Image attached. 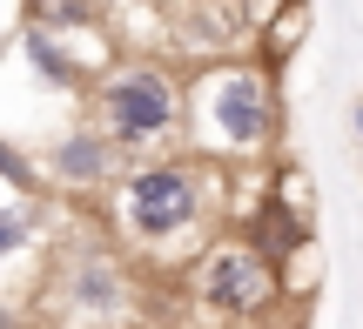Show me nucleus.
Listing matches in <instances>:
<instances>
[{
    "label": "nucleus",
    "mask_w": 363,
    "mask_h": 329,
    "mask_svg": "<svg viewBox=\"0 0 363 329\" xmlns=\"http://www.w3.org/2000/svg\"><path fill=\"white\" fill-rule=\"evenodd\" d=\"M276 101L269 81L256 67H216L208 81H195V134L222 155H249V148L269 134Z\"/></svg>",
    "instance_id": "1"
},
{
    "label": "nucleus",
    "mask_w": 363,
    "mask_h": 329,
    "mask_svg": "<svg viewBox=\"0 0 363 329\" xmlns=\"http://www.w3.org/2000/svg\"><path fill=\"white\" fill-rule=\"evenodd\" d=\"M182 121V94L162 67L135 61L115 81H101V142L115 148H162Z\"/></svg>",
    "instance_id": "2"
},
{
    "label": "nucleus",
    "mask_w": 363,
    "mask_h": 329,
    "mask_svg": "<svg viewBox=\"0 0 363 329\" xmlns=\"http://www.w3.org/2000/svg\"><path fill=\"white\" fill-rule=\"evenodd\" d=\"M202 215V182L175 161H148L121 182V222L135 229L142 242H169L182 229H195Z\"/></svg>",
    "instance_id": "3"
},
{
    "label": "nucleus",
    "mask_w": 363,
    "mask_h": 329,
    "mask_svg": "<svg viewBox=\"0 0 363 329\" xmlns=\"http://www.w3.org/2000/svg\"><path fill=\"white\" fill-rule=\"evenodd\" d=\"M195 296H202L216 316H256V309H269V296H276L269 255H256L249 242H222V249L202 255V269H195Z\"/></svg>",
    "instance_id": "4"
},
{
    "label": "nucleus",
    "mask_w": 363,
    "mask_h": 329,
    "mask_svg": "<svg viewBox=\"0 0 363 329\" xmlns=\"http://www.w3.org/2000/svg\"><path fill=\"white\" fill-rule=\"evenodd\" d=\"M108 142L101 134H67L61 148H54V175H61V182H74V188H88V182H101L108 175Z\"/></svg>",
    "instance_id": "5"
},
{
    "label": "nucleus",
    "mask_w": 363,
    "mask_h": 329,
    "mask_svg": "<svg viewBox=\"0 0 363 329\" xmlns=\"http://www.w3.org/2000/svg\"><path fill=\"white\" fill-rule=\"evenodd\" d=\"M74 296L88 309H115L121 303V282H115V269H108V262H74Z\"/></svg>",
    "instance_id": "6"
},
{
    "label": "nucleus",
    "mask_w": 363,
    "mask_h": 329,
    "mask_svg": "<svg viewBox=\"0 0 363 329\" xmlns=\"http://www.w3.org/2000/svg\"><path fill=\"white\" fill-rule=\"evenodd\" d=\"M27 61H34V74H48L54 88H67V81H74V67H67L61 40H54V34H40V27L27 34Z\"/></svg>",
    "instance_id": "7"
},
{
    "label": "nucleus",
    "mask_w": 363,
    "mask_h": 329,
    "mask_svg": "<svg viewBox=\"0 0 363 329\" xmlns=\"http://www.w3.org/2000/svg\"><path fill=\"white\" fill-rule=\"evenodd\" d=\"M40 13H48V21H61V27H88V21H94L88 0H40Z\"/></svg>",
    "instance_id": "8"
},
{
    "label": "nucleus",
    "mask_w": 363,
    "mask_h": 329,
    "mask_svg": "<svg viewBox=\"0 0 363 329\" xmlns=\"http://www.w3.org/2000/svg\"><path fill=\"white\" fill-rule=\"evenodd\" d=\"M0 175H7V182H13V188H34V182H40V175H34V168H27V161H21V155H13V148H7V142H0Z\"/></svg>",
    "instance_id": "9"
},
{
    "label": "nucleus",
    "mask_w": 363,
    "mask_h": 329,
    "mask_svg": "<svg viewBox=\"0 0 363 329\" xmlns=\"http://www.w3.org/2000/svg\"><path fill=\"white\" fill-rule=\"evenodd\" d=\"M21 236H27V229H21V215H13V209H0V255H7Z\"/></svg>",
    "instance_id": "10"
},
{
    "label": "nucleus",
    "mask_w": 363,
    "mask_h": 329,
    "mask_svg": "<svg viewBox=\"0 0 363 329\" xmlns=\"http://www.w3.org/2000/svg\"><path fill=\"white\" fill-rule=\"evenodd\" d=\"M0 329H21V323H13V316H7V309H0Z\"/></svg>",
    "instance_id": "11"
}]
</instances>
